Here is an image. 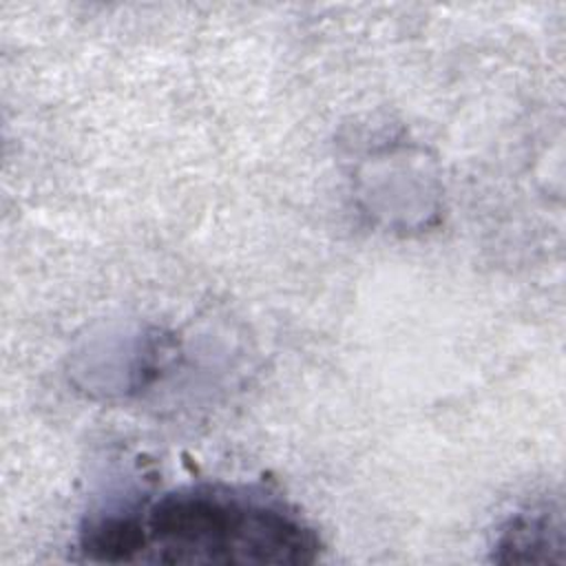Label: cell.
<instances>
[{
    "label": "cell",
    "instance_id": "cell-2",
    "mask_svg": "<svg viewBox=\"0 0 566 566\" xmlns=\"http://www.w3.org/2000/svg\"><path fill=\"white\" fill-rule=\"evenodd\" d=\"M493 562L500 564H546L564 562V522L562 511L551 506L531 509L511 517L502 528Z\"/></svg>",
    "mask_w": 566,
    "mask_h": 566
},
{
    "label": "cell",
    "instance_id": "cell-1",
    "mask_svg": "<svg viewBox=\"0 0 566 566\" xmlns=\"http://www.w3.org/2000/svg\"><path fill=\"white\" fill-rule=\"evenodd\" d=\"M80 553L97 564H312L316 531L285 502L248 486H181L88 520Z\"/></svg>",
    "mask_w": 566,
    "mask_h": 566
}]
</instances>
